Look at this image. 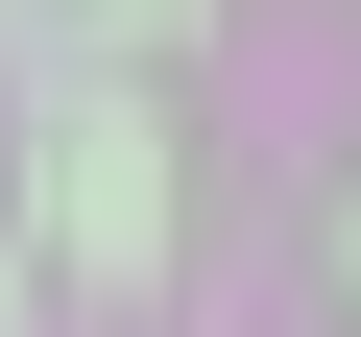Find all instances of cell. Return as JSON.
I'll list each match as a JSON object with an SVG mask.
<instances>
[{
    "label": "cell",
    "instance_id": "277c9868",
    "mask_svg": "<svg viewBox=\"0 0 361 337\" xmlns=\"http://www.w3.org/2000/svg\"><path fill=\"white\" fill-rule=\"evenodd\" d=\"M337 289H361V217H337Z\"/></svg>",
    "mask_w": 361,
    "mask_h": 337
},
{
    "label": "cell",
    "instance_id": "6da1fadb",
    "mask_svg": "<svg viewBox=\"0 0 361 337\" xmlns=\"http://www.w3.org/2000/svg\"><path fill=\"white\" fill-rule=\"evenodd\" d=\"M49 241H73V265H145V241H169L145 121H121V97H73V121H49Z\"/></svg>",
    "mask_w": 361,
    "mask_h": 337
},
{
    "label": "cell",
    "instance_id": "3957f363",
    "mask_svg": "<svg viewBox=\"0 0 361 337\" xmlns=\"http://www.w3.org/2000/svg\"><path fill=\"white\" fill-rule=\"evenodd\" d=\"M0 313H25V241H0Z\"/></svg>",
    "mask_w": 361,
    "mask_h": 337
},
{
    "label": "cell",
    "instance_id": "7a4b0ae2",
    "mask_svg": "<svg viewBox=\"0 0 361 337\" xmlns=\"http://www.w3.org/2000/svg\"><path fill=\"white\" fill-rule=\"evenodd\" d=\"M121 25H145V49H193V25H217V0H121Z\"/></svg>",
    "mask_w": 361,
    "mask_h": 337
}]
</instances>
